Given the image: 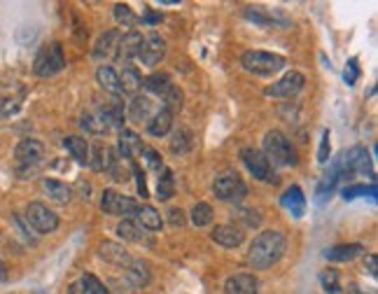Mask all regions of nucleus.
Segmentation results:
<instances>
[{
    "instance_id": "nucleus-1",
    "label": "nucleus",
    "mask_w": 378,
    "mask_h": 294,
    "mask_svg": "<svg viewBox=\"0 0 378 294\" xmlns=\"http://www.w3.org/2000/svg\"><path fill=\"white\" fill-rule=\"evenodd\" d=\"M287 241L280 232H261L257 239L252 241L248 252L250 266H255L257 271L271 268L275 261H280V257L285 254Z\"/></svg>"
},
{
    "instance_id": "nucleus-2",
    "label": "nucleus",
    "mask_w": 378,
    "mask_h": 294,
    "mask_svg": "<svg viewBox=\"0 0 378 294\" xmlns=\"http://www.w3.org/2000/svg\"><path fill=\"white\" fill-rule=\"evenodd\" d=\"M261 155L266 157V162L273 166V168H290V166H297V152L290 140L285 138V133L280 131H266L264 136V152Z\"/></svg>"
},
{
    "instance_id": "nucleus-3",
    "label": "nucleus",
    "mask_w": 378,
    "mask_h": 294,
    "mask_svg": "<svg viewBox=\"0 0 378 294\" xmlns=\"http://www.w3.org/2000/svg\"><path fill=\"white\" fill-rule=\"evenodd\" d=\"M241 66L252 75H259V78H268L273 73H280L285 68V59L280 54H271V52H261V49H250V52L243 54Z\"/></svg>"
},
{
    "instance_id": "nucleus-4",
    "label": "nucleus",
    "mask_w": 378,
    "mask_h": 294,
    "mask_svg": "<svg viewBox=\"0 0 378 294\" xmlns=\"http://www.w3.org/2000/svg\"><path fill=\"white\" fill-rule=\"evenodd\" d=\"M63 68H66V56H63V47L59 42L44 44L40 52L35 54L33 73L37 78H54Z\"/></svg>"
},
{
    "instance_id": "nucleus-5",
    "label": "nucleus",
    "mask_w": 378,
    "mask_h": 294,
    "mask_svg": "<svg viewBox=\"0 0 378 294\" xmlns=\"http://www.w3.org/2000/svg\"><path fill=\"white\" fill-rule=\"evenodd\" d=\"M241 162L246 164V168L250 171V175H255V180H261V182H278V173L271 164L266 162V157L261 155V150H255V147H246L241 152Z\"/></svg>"
},
{
    "instance_id": "nucleus-6",
    "label": "nucleus",
    "mask_w": 378,
    "mask_h": 294,
    "mask_svg": "<svg viewBox=\"0 0 378 294\" xmlns=\"http://www.w3.org/2000/svg\"><path fill=\"white\" fill-rule=\"evenodd\" d=\"M26 222L37 234H49L59 227V215H56L54 210H49L44 203L33 201V203H28V208H26Z\"/></svg>"
},
{
    "instance_id": "nucleus-7",
    "label": "nucleus",
    "mask_w": 378,
    "mask_h": 294,
    "mask_svg": "<svg viewBox=\"0 0 378 294\" xmlns=\"http://www.w3.org/2000/svg\"><path fill=\"white\" fill-rule=\"evenodd\" d=\"M101 210L108 215H117V217H133L138 210V203L114 189H105L103 196H101Z\"/></svg>"
},
{
    "instance_id": "nucleus-8",
    "label": "nucleus",
    "mask_w": 378,
    "mask_h": 294,
    "mask_svg": "<svg viewBox=\"0 0 378 294\" xmlns=\"http://www.w3.org/2000/svg\"><path fill=\"white\" fill-rule=\"evenodd\" d=\"M213 194L220 201H241L246 199L248 187L236 173H227V175H220L213 182Z\"/></svg>"
},
{
    "instance_id": "nucleus-9",
    "label": "nucleus",
    "mask_w": 378,
    "mask_h": 294,
    "mask_svg": "<svg viewBox=\"0 0 378 294\" xmlns=\"http://www.w3.org/2000/svg\"><path fill=\"white\" fill-rule=\"evenodd\" d=\"M341 173L343 178H350L355 173H371V159H369L367 147L355 145L345 152L341 159Z\"/></svg>"
},
{
    "instance_id": "nucleus-10",
    "label": "nucleus",
    "mask_w": 378,
    "mask_h": 294,
    "mask_svg": "<svg viewBox=\"0 0 378 294\" xmlns=\"http://www.w3.org/2000/svg\"><path fill=\"white\" fill-rule=\"evenodd\" d=\"M304 85H306L304 75L297 73V70H290L273 87L266 89V96H271V98H292V96H297L304 89Z\"/></svg>"
},
{
    "instance_id": "nucleus-11",
    "label": "nucleus",
    "mask_w": 378,
    "mask_h": 294,
    "mask_svg": "<svg viewBox=\"0 0 378 294\" xmlns=\"http://www.w3.org/2000/svg\"><path fill=\"white\" fill-rule=\"evenodd\" d=\"M166 56V42L164 37L152 31L150 35L143 37V44H140V52H138V61L145 63V66H157Z\"/></svg>"
},
{
    "instance_id": "nucleus-12",
    "label": "nucleus",
    "mask_w": 378,
    "mask_h": 294,
    "mask_svg": "<svg viewBox=\"0 0 378 294\" xmlns=\"http://www.w3.org/2000/svg\"><path fill=\"white\" fill-rule=\"evenodd\" d=\"M15 157H17V162L22 164V166H37V164L42 162V157H44V147H42L40 140L24 138L22 143L17 145Z\"/></svg>"
},
{
    "instance_id": "nucleus-13",
    "label": "nucleus",
    "mask_w": 378,
    "mask_h": 294,
    "mask_svg": "<svg viewBox=\"0 0 378 294\" xmlns=\"http://www.w3.org/2000/svg\"><path fill=\"white\" fill-rule=\"evenodd\" d=\"M80 121H82V129H87L89 133H96V136H103V133L112 129L105 107H94V110L82 112Z\"/></svg>"
},
{
    "instance_id": "nucleus-14",
    "label": "nucleus",
    "mask_w": 378,
    "mask_h": 294,
    "mask_svg": "<svg viewBox=\"0 0 378 294\" xmlns=\"http://www.w3.org/2000/svg\"><path fill=\"white\" fill-rule=\"evenodd\" d=\"M140 44H143V35L138 33V31H129V33H124L119 37V44H117V61H121L126 66V63H131L133 59H138V52H140Z\"/></svg>"
},
{
    "instance_id": "nucleus-15",
    "label": "nucleus",
    "mask_w": 378,
    "mask_h": 294,
    "mask_svg": "<svg viewBox=\"0 0 378 294\" xmlns=\"http://www.w3.org/2000/svg\"><path fill=\"white\" fill-rule=\"evenodd\" d=\"M98 254L101 259L108 261V264H114V266H131V254L126 250L124 245H119V243H112V241H101L98 245Z\"/></svg>"
},
{
    "instance_id": "nucleus-16",
    "label": "nucleus",
    "mask_w": 378,
    "mask_h": 294,
    "mask_svg": "<svg viewBox=\"0 0 378 294\" xmlns=\"http://www.w3.org/2000/svg\"><path fill=\"white\" fill-rule=\"evenodd\" d=\"M210 239L222 248H239L241 243L246 241V236H243V229L234 225H217L213 229V234H210Z\"/></svg>"
},
{
    "instance_id": "nucleus-17",
    "label": "nucleus",
    "mask_w": 378,
    "mask_h": 294,
    "mask_svg": "<svg viewBox=\"0 0 378 294\" xmlns=\"http://www.w3.org/2000/svg\"><path fill=\"white\" fill-rule=\"evenodd\" d=\"M117 150L124 159H138L140 155H143V140H140L138 133L121 129L119 140H117Z\"/></svg>"
},
{
    "instance_id": "nucleus-18",
    "label": "nucleus",
    "mask_w": 378,
    "mask_h": 294,
    "mask_svg": "<svg viewBox=\"0 0 378 294\" xmlns=\"http://www.w3.org/2000/svg\"><path fill=\"white\" fill-rule=\"evenodd\" d=\"M257 292V278L250 273H236L224 283V294H255Z\"/></svg>"
},
{
    "instance_id": "nucleus-19",
    "label": "nucleus",
    "mask_w": 378,
    "mask_h": 294,
    "mask_svg": "<svg viewBox=\"0 0 378 294\" xmlns=\"http://www.w3.org/2000/svg\"><path fill=\"white\" fill-rule=\"evenodd\" d=\"M364 252H367V250H364V245H360V243H348V245H334V248H329V250H325L323 254H325V259L341 264V261L357 259Z\"/></svg>"
},
{
    "instance_id": "nucleus-20",
    "label": "nucleus",
    "mask_w": 378,
    "mask_h": 294,
    "mask_svg": "<svg viewBox=\"0 0 378 294\" xmlns=\"http://www.w3.org/2000/svg\"><path fill=\"white\" fill-rule=\"evenodd\" d=\"M136 225L140 229H147V232H159L164 225V220H162V215H159V210L157 208H152V206H147V203H143V206H138L136 210Z\"/></svg>"
},
{
    "instance_id": "nucleus-21",
    "label": "nucleus",
    "mask_w": 378,
    "mask_h": 294,
    "mask_svg": "<svg viewBox=\"0 0 378 294\" xmlns=\"http://www.w3.org/2000/svg\"><path fill=\"white\" fill-rule=\"evenodd\" d=\"M173 129V112L166 110V107H162L159 112L152 114V119L147 121V133L155 138H162L166 136Z\"/></svg>"
},
{
    "instance_id": "nucleus-22",
    "label": "nucleus",
    "mask_w": 378,
    "mask_h": 294,
    "mask_svg": "<svg viewBox=\"0 0 378 294\" xmlns=\"http://www.w3.org/2000/svg\"><path fill=\"white\" fill-rule=\"evenodd\" d=\"M129 119L136 124H147L152 119V101L147 96H133L129 105Z\"/></svg>"
},
{
    "instance_id": "nucleus-23",
    "label": "nucleus",
    "mask_w": 378,
    "mask_h": 294,
    "mask_svg": "<svg viewBox=\"0 0 378 294\" xmlns=\"http://www.w3.org/2000/svg\"><path fill=\"white\" fill-rule=\"evenodd\" d=\"M119 37H121V33H119L117 28H112V31H108V33L101 35L98 42H96V47H94V56H96V59H103V56L117 54Z\"/></svg>"
},
{
    "instance_id": "nucleus-24",
    "label": "nucleus",
    "mask_w": 378,
    "mask_h": 294,
    "mask_svg": "<svg viewBox=\"0 0 378 294\" xmlns=\"http://www.w3.org/2000/svg\"><path fill=\"white\" fill-rule=\"evenodd\" d=\"M119 75V89H121V94H136L140 87H143V78H140V73H138V68H133L131 63H126L124 70Z\"/></svg>"
},
{
    "instance_id": "nucleus-25",
    "label": "nucleus",
    "mask_w": 378,
    "mask_h": 294,
    "mask_svg": "<svg viewBox=\"0 0 378 294\" xmlns=\"http://www.w3.org/2000/svg\"><path fill=\"white\" fill-rule=\"evenodd\" d=\"M42 191L52 201H56V203H68L70 194H73L68 184H63L61 180H54V178H44V180H42Z\"/></svg>"
},
{
    "instance_id": "nucleus-26",
    "label": "nucleus",
    "mask_w": 378,
    "mask_h": 294,
    "mask_svg": "<svg viewBox=\"0 0 378 294\" xmlns=\"http://www.w3.org/2000/svg\"><path fill=\"white\" fill-rule=\"evenodd\" d=\"M283 206L290 210L292 213V217H304V210H306V199H304V191H301L299 187H290L283 194Z\"/></svg>"
},
{
    "instance_id": "nucleus-27",
    "label": "nucleus",
    "mask_w": 378,
    "mask_h": 294,
    "mask_svg": "<svg viewBox=\"0 0 378 294\" xmlns=\"http://www.w3.org/2000/svg\"><path fill=\"white\" fill-rule=\"evenodd\" d=\"M63 147L70 152V157L75 159L78 164H89V143L85 138L80 136H68L66 140H63Z\"/></svg>"
},
{
    "instance_id": "nucleus-28",
    "label": "nucleus",
    "mask_w": 378,
    "mask_h": 294,
    "mask_svg": "<svg viewBox=\"0 0 378 294\" xmlns=\"http://www.w3.org/2000/svg\"><path fill=\"white\" fill-rule=\"evenodd\" d=\"M96 80H98V85L105 89V92H110L112 96H119L121 89H119V75L117 70L112 66H101L96 70Z\"/></svg>"
},
{
    "instance_id": "nucleus-29",
    "label": "nucleus",
    "mask_w": 378,
    "mask_h": 294,
    "mask_svg": "<svg viewBox=\"0 0 378 294\" xmlns=\"http://www.w3.org/2000/svg\"><path fill=\"white\" fill-rule=\"evenodd\" d=\"M191 145H194V136H191V131L187 126H180L175 133H173L171 138V152L173 155H187L191 150Z\"/></svg>"
},
{
    "instance_id": "nucleus-30",
    "label": "nucleus",
    "mask_w": 378,
    "mask_h": 294,
    "mask_svg": "<svg viewBox=\"0 0 378 294\" xmlns=\"http://www.w3.org/2000/svg\"><path fill=\"white\" fill-rule=\"evenodd\" d=\"M145 89L150 94H157V96H164L169 94V89L173 87V82H171V78L166 73H155V75H150V78H145Z\"/></svg>"
},
{
    "instance_id": "nucleus-31",
    "label": "nucleus",
    "mask_w": 378,
    "mask_h": 294,
    "mask_svg": "<svg viewBox=\"0 0 378 294\" xmlns=\"http://www.w3.org/2000/svg\"><path fill=\"white\" fill-rule=\"evenodd\" d=\"M126 278L133 287H143L150 283V268H147L145 261H131L129 271H126Z\"/></svg>"
},
{
    "instance_id": "nucleus-32",
    "label": "nucleus",
    "mask_w": 378,
    "mask_h": 294,
    "mask_svg": "<svg viewBox=\"0 0 378 294\" xmlns=\"http://www.w3.org/2000/svg\"><path fill=\"white\" fill-rule=\"evenodd\" d=\"M117 236H119V239H124V241H129V243H143L145 241L143 229H140L136 222H131V220L119 222V225H117Z\"/></svg>"
},
{
    "instance_id": "nucleus-33",
    "label": "nucleus",
    "mask_w": 378,
    "mask_h": 294,
    "mask_svg": "<svg viewBox=\"0 0 378 294\" xmlns=\"http://www.w3.org/2000/svg\"><path fill=\"white\" fill-rule=\"evenodd\" d=\"M320 285L325 287L327 294H341V278L336 268H325L320 271Z\"/></svg>"
},
{
    "instance_id": "nucleus-34",
    "label": "nucleus",
    "mask_w": 378,
    "mask_h": 294,
    "mask_svg": "<svg viewBox=\"0 0 378 294\" xmlns=\"http://www.w3.org/2000/svg\"><path fill=\"white\" fill-rule=\"evenodd\" d=\"M173 191H175V180H173V173L169 168L162 171L159 175V184H157V194H159V201H169L173 199Z\"/></svg>"
},
{
    "instance_id": "nucleus-35",
    "label": "nucleus",
    "mask_w": 378,
    "mask_h": 294,
    "mask_svg": "<svg viewBox=\"0 0 378 294\" xmlns=\"http://www.w3.org/2000/svg\"><path fill=\"white\" fill-rule=\"evenodd\" d=\"M213 208L208 206V203H196L194 208H191V225L196 227H208L210 222H213Z\"/></svg>"
},
{
    "instance_id": "nucleus-36",
    "label": "nucleus",
    "mask_w": 378,
    "mask_h": 294,
    "mask_svg": "<svg viewBox=\"0 0 378 294\" xmlns=\"http://www.w3.org/2000/svg\"><path fill=\"white\" fill-rule=\"evenodd\" d=\"M114 19H117V24L124 28H133L138 24V17L133 15V10L129 5H121V3L114 5Z\"/></svg>"
},
{
    "instance_id": "nucleus-37",
    "label": "nucleus",
    "mask_w": 378,
    "mask_h": 294,
    "mask_svg": "<svg viewBox=\"0 0 378 294\" xmlns=\"http://www.w3.org/2000/svg\"><path fill=\"white\" fill-rule=\"evenodd\" d=\"M355 196H371V199H376V184H352V187H345L343 189V199L345 201H352Z\"/></svg>"
},
{
    "instance_id": "nucleus-38",
    "label": "nucleus",
    "mask_w": 378,
    "mask_h": 294,
    "mask_svg": "<svg viewBox=\"0 0 378 294\" xmlns=\"http://www.w3.org/2000/svg\"><path fill=\"white\" fill-rule=\"evenodd\" d=\"M182 101H184V96H182V89L180 87H175L173 85L169 89V94L164 96V103H166V110H180L182 107Z\"/></svg>"
},
{
    "instance_id": "nucleus-39",
    "label": "nucleus",
    "mask_w": 378,
    "mask_h": 294,
    "mask_svg": "<svg viewBox=\"0 0 378 294\" xmlns=\"http://www.w3.org/2000/svg\"><path fill=\"white\" fill-rule=\"evenodd\" d=\"M143 162L150 171H159V173L164 171L162 157H159V152H155V150H143Z\"/></svg>"
},
{
    "instance_id": "nucleus-40",
    "label": "nucleus",
    "mask_w": 378,
    "mask_h": 294,
    "mask_svg": "<svg viewBox=\"0 0 378 294\" xmlns=\"http://www.w3.org/2000/svg\"><path fill=\"white\" fill-rule=\"evenodd\" d=\"M329 152H332V136H329V131H323V140H320V150H318V162L320 164L329 162Z\"/></svg>"
},
{
    "instance_id": "nucleus-41",
    "label": "nucleus",
    "mask_w": 378,
    "mask_h": 294,
    "mask_svg": "<svg viewBox=\"0 0 378 294\" xmlns=\"http://www.w3.org/2000/svg\"><path fill=\"white\" fill-rule=\"evenodd\" d=\"M68 294H94L92 285H89V280H87V273H82L80 280H75V283L68 287Z\"/></svg>"
},
{
    "instance_id": "nucleus-42",
    "label": "nucleus",
    "mask_w": 378,
    "mask_h": 294,
    "mask_svg": "<svg viewBox=\"0 0 378 294\" xmlns=\"http://www.w3.org/2000/svg\"><path fill=\"white\" fill-rule=\"evenodd\" d=\"M169 222H171L173 227H182L187 220H184V213H182L180 208H171L169 210Z\"/></svg>"
},
{
    "instance_id": "nucleus-43",
    "label": "nucleus",
    "mask_w": 378,
    "mask_h": 294,
    "mask_svg": "<svg viewBox=\"0 0 378 294\" xmlns=\"http://www.w3.org/2000/svg\"><path fill=\"white\" fill-rule=\"evenodd\" d=\"M355 80H357V61L352 59V61H348V66H345V82H348V85H355Z\"/></svg>"
},
{
    "instance_id": "nucleus-44",
    "label": "nucleus",
    "mask_w": 378,
    "mask_h": 294,
    "mask_svg": "<svg viewBox=\"0 0 378 294\" xmlns=\"http://www.w3.org/2000/svg\"><path fill=\"white\" fill-rule=\"evenodd\" d=\"M87 280H89V285H92V292H94V294H110V292L105 290V285L101 283L98 278H94L92 273H87Z\"/></svg>"
},
{
    "instance_id": "nucleus-45",
    "label": "nucleus",
    "mask_w": 378,
    "mask_h": 294,
    "mask_svg": "<svg viewBox=\"0 0 378 294\" xmlns=\"http://www.w3.org/2000/svg\"><path fill=\"white\" fill-rule=\"evenodd\" d=\"M364 268L371 273V276H378V257L376 254H367V259H364Z\"/></svg>"
},
{
    "instance_id": "nucleus-46",
    "label": "nucleus",
    "mask_w": 378,
    "mask_h": 294,
    "mask_svg": "<svg viewBox=\"0 0 378 294\" xmlns=\"http://www.w3.org/2000/svg\"><path fill=\"white\" fill-rule=\"evenodd\" d=\"M133 173H136V180H138V191H140V196H143V199H147V184H145V175L140 173V168L136 166V168H133Z\"/></svg>"
},
{
    "instance_id": "nucleus-47",
    "label": "nucleus",
    "mask_w": 378,
    "mask_h": 294,
    "mask_svg": "<svg viewBox=\"0 0 378 294\" xmlns=\"http://www.w3.org/2000/svg\"><path fill=\"white\" fill-rule=\"evenodd\" d=\"M162 19H164L162 12H157V15L152 12V15H145L143 19H138V21H143V24H157V21H162Z\"/></svg>"
},
{
    "instance_id": "nucleus-48",
    "label": "nucleus",
    "mask_w": 378,
    "mask_h": 294,
    "mask_svg": "<svg viewBox=\"0 0 378 294\" xmlns=\"http://www.w3.org/2000/svg\"><path fill=\"white\" fill-rule=\"evenodd\" d=\"M348 294H367V292H362L357 285H348Z\"/></svg>"
},
{
    "instance_id": "nucleus-49",
    "label": "nucleus",
    "mask_w": 378,
    "mask_h": 294,
    "mask_svg": "<svg viewBox=\"0 0 378 294\" xmlns=\"http://www.w3.org/2000/svg\"><path fill=\"white\" fill-rule=\"evenodd\" d=\"M5 278H8V268H5L3 259H0V280H5Z\"/></svg>"
}]
</instances>
